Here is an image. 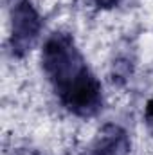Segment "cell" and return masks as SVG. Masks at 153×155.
<instances>
[{"instance_id": "1", "label": "cell", "mask_w": 153, "mask_h": 155, "mask_svg": "<svg viewBox=\"0 0 153 155\" xmlns=\"http://www.w3.org/2000/svg\"><path fill=\"white\" fill-rule=\"evenodd\" d=\"M41 69L58 94L88 67L76 49L72 36L67 33H54L43 43Z\"/></svg>"}, {"instance_id": "2", "label": "cell", "mask_w": 153, "mask_h": 155, "mask_svg": "<svg viewBox=\"0 0 153 155\" xmlns=\"http://www.w3.org/2000/svg\"><path fill=\"white\" fill-rule=\"evenodd\" d=\"M61 105L77 117H94L103 107V87L99 79L86 69L81 76L58 92Z\"/></svg>"}, {"instance_id": "3", "label": "cell", "mask_w": 153, "mask_h": 155, "mask_svg": "<svg viewBox=\"0 0 153 155\" xmlns=\"http://www.w3.org/2000/svg\"><path fill=\"white\" fill-rule=\"evenodd\" d=\"M41 27H43L41 16L36 11V7L31 4V0H20L13 4L11 33H9V43H11L13 56L24 58L38 41Z\"/></svg>"}, {"instance_id": "4", "label": "cell", "mask_w": 153, "mask_h": 155, "mask_svg": "<svg viewBox=\"0 0 153 155\" xmlns=\"http://www.w3.org/2000/svg\"><path fill=\"white\" fill-rule=\"evenodd\" d=\"M130 137L117 124H105L92 143L90 155H128Z\"/></svg>"}, {"instance_id": "5", "label": "cell", "mask_w": 153, "mask_h": 155, "mask_svg": "<svg viewBox=\"0 0 153 155\" xmlns=\"http://www.w3.org/2000/svg\"><path fill=\"white\" fill-rule=\"evenodd\" d=\"M144 119H146V124L150 128V132L153 134V99L148 101L146 105V110H144Z\"/></svg>"}, {"instance_id": "6", "label": "cell", "mask_w": 153, "mask_h": 155, "mask_svg": "<svg viewBox=\"0 0 153 155\" xmlns=\"http://www.w3.org/2000/svg\"><path fill=\"white\" fill-rule=\"evenodd\" d=\"M122 0H94V4L99 7V9H114L121 4Z\"/></svg>"}, {"instance_id": "7", "label": "cell", "mask_w": 153, "mask_h": 155, "mask_svg": "<svg viewBox=\"0 0 153 155\" xmlns=\"http://www.w3.org/2000/svg\"><path fill=\"white\" fill-rule=\"evenodd\" d=\"M5 2H13V4H16V2H20V0H5Z\"/></svg>"}]
</instances>
